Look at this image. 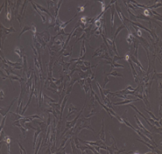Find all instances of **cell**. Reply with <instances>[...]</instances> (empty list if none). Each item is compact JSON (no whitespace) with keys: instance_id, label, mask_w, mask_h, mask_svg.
Listing matches in <instances>:
<instances>
[{"instance_id":"39","label":"cell","mask_w":162,"mask_h":154,"mask_svg":"<svg viewBox=\"0 0 162 154\" xmlns=\"http://www.w3.org/2000/svg\"><path fill=\"white\" fill-rule=\"evenodd\" d=\"M85 82H86V80H84V79H80V80H78V83H79V84L80 85L81 87H82L84 84H85Z\"/></svg>"},{"instance_id":"3","label":"cell","mask_w":162,"mask_h":154,"mask_svg":"<svg viewBox=\"0 0 162 154\" xmlns=\"http://www.w3.org/2000/svg\"><path fill=\"white\" fill-rule=\"evenodd\" d=\"M46 3L48 4L49 11L50 12V14L54 17V16H55V10L57 8L58 1H46Z\"/></svg>"},{"instance_id":"31","label":"cell","mask_w":162,"mask_h":154,"mask_svg":"<svg viewBox=\"0 0 162 154\" xmlns=\"http://www.w3.org/2000/svg\"><path fill=\"white\" fill-rule=\"evenodd\" d=\"M42 140H43V138H42V136H41L40 139H39V142H38V144H37V149L34 151V154H37L39 152V149H40V147L42 144Z\"/></svg>"},{"instance_id":"12","label":"cell","mask_w":162,"mask_h":154,"mask_svg":"<svg viewBox=\"0 0 162 154\" xmlns=\"http://www.w3.org/2000/svg\"><path fill=\"white\" fill-rule=\"evenodd\" d=\"M111 34L112 39L114 38V14H115V6L113 4L111 7Z\"/></svg>"},{"instance_id":"42","label":"cell","mask_w":162,"mask_h":154,"mask_svg":"<svg viewBox=\"0 0 162 154\" xmlns=\"http://www.w3.org/2000/svg\"><path fill=\"white\" fill-rule=\"evenodd\" d=\"M161 108H162V106L160 104V116H161Z\"/></svg>"},{"instance_id":"6","label":"cell","mask_w":162,"mask_h":154,"mask_svg":"<svg viewBox=\"0 0 162 154\" xmlns=\"http://www.w3.org/2000/svg\"><path fill=\"white\" fill-rule=\"evenodd\" d=\"M63 56L62 57V59H61V61H60V62H59V64L60 65H62V72H63V75H67V74H69L68 73V72L67 71L69 70V68H70V67H71V62H64V60H63Z\"/></svg>"},{"instance_id":"40","label":"cell","mask_w":162,"mask_h":154,"mask_svg":"<svg viewBox=\"0 0 162 154\" xmlns=\"http://www.w3.org/2000/svg\"><path fill=\"white\" fill-rule=\"evenodd\" d=\"M83 64L84 66H86V67H91V62H88V61L83 60Z\"/></svg>"},{"instance_id":"18","label":"cell","mask_w":162,"mask_h":154,"mask_svg":"<svg viewBox=\"0 0 162 154\" xmlns=\"http://www.w3.org/2000/svg\"><path fill=\"white\" fill-rule=\"evenodd\" d=\"M69 98V95H65V97L63 98V101L62 102V105H61V113H60V116H59V118H62V114H63V110L65 106H66V104H67V99Z\"/></svg>"},{"instance_id":"5","label":"cell","mask_w":162,"mask_h":154,"mask_svg":"<svg viewBox=\"0 0 162 154\" xmlns=\"http://www.w3.org/2000/svg\"><path fill=\"white\" fill-rule=\"evenodd\" d=\"M37 35H39L40 36L42 39L44 40V41L46 43V44H48L50 41V40H51V36H50V33H49L48 31H44V32H42V33H37Z\"/></svg>"},{"instance_id":"15","label":"cell","mask_w":162,"mask_h":154,"mask_svg":"<svg viewBox=\"0 0 162 154\" xmlns=\"http://www.w3.org/2000/svg\"><path fill=\"white\" fill-rule=\"evenodd\" d=\"M135 20H137V19H141V20H144L147 22H156L157 24H158V22L155 20V19H152V18H149V17H147L145 16H144L143 14H139V15H137V16H135Z\"/></svg>"},{"instance_id":"7","label":"cell","mask_w":162,"mask_h":154,"mask_svg":"<svg viewBox=\"0 0 162 154\" xmlns=\"http://www.w3.org/2000/svg\"><path fill=\"white\" fill-rule=\"evenodd\" d=\"M13 126H16V127H18L19 128V129H20L21 132L23 133L24 139H25V137H26V133H27V131H29L28 128H26L25 127L22 126V125L20 124V123H19V120L15 121L14 123H13Z\"/></svg>"},{"instance_id":"10","label":"cell","mask_w":162,"mask_h":154,"mask_svg":"<svg viewBox=\"0 0 162 154\" xmlns=\"http://www.w3.org/2000/svg\"><path fill=\"white\" fill-rule=\"evenodd\" d=\"M138 140L139 141V142H141V143H143L144 144H145V145L149 149H151L152 151H153L155 153H160V152H160V151L157 150V149H156V148H157V147H154L152 144L147 142V141H144V139H138Z\"/></svg>"},{"instance_id":"21","label":"cell","mask_w":162,"mask_h":154,"mask_svg":"<svg viewBox=\"0 0 162 154\" xmlns=\"http://www.w3.org/2000/svg\"><path fill=\"white\" fill-rule=\"evenodd\" d=\"M78 110V109H77V107H75L74 105H72V104H71L70 106H69V108H68V114H67V118H70V116H71V114H74L75 112H77Z\"/></svg>"},{"instance_id":"1","label":"cell","mask_w":162,"mask_h":154,"mask_svg":"<svg viewBox=\"0 0 162 154\" xmlns=\"http://www.w3.org/2000/svg\"><path fill=\"white\" fill-rule=\"evenodd\" d=\"M80 120V125L77 127V128L75 130V136H77L79 133L83 130L84 128H88V129L91 130L92 131H94L95 133V131L94 129H93V127H91V121H92V118H86L85 116H83V115H81V118H79Z\"/></svg>"},{"instance_id":"25","label":"cell","mask_w":162,"mask_h":154,"mask_svg":"<svg viewBox=\"0 0 162 154\" xmlns=\"http://www.w3.org/2000/svg\"><path fill=\"white\" fill-rule=\"evenodd\" d=\"M123 29H129L126 26V25H124V24H122V25H120V27H118V29H117L116 33H115V34H114V38H113V39H114V41L116 40V38H117V37H118V33H120V32H121Z\"/></svg>"},{"instance_id":"22","label":"cell","mask_w":162,"mask_h":154,"mask_svg":"<svg viewBox=\"0 0 162 154\" xmlns=\"http://www.w3.org/2000/svg\"><path fill=\"white\" fill-rule=\"evenodd\" d=\"M11 138L9 137V136H4V137H3V142L6 144V146H8V153H10L11 152V150H10V147H11ZM2 144H3V142H2Z\"/></svg>"},{"instance_id":"34","label":"cell","mask_w":162,"mask_h":154,"mask_svg":"<svg viewBox=\"0 0 162 154\" xmlns=\"http://www.w3.org/2000/svg\"><path fill=\"white\" fill-rule=\"evenodd\" d=\"M144 110H145V111H146V112H147V114H149V116H150V117H151V118H152V119H154L155 121H159V118H157V117H156V116H155V115H154V114H152V113L151 111H149V110H147V109H146V108H144Z\"/></svg>"},{"instance_id":"37","label":"cell","mask_w":162,"mask_h":154,"mask_svg":"<svg viewBox=\"0 0 162 154\" xmlns=\"http://www.w3.org/2000/svg\"><path fill=\"white\" fill-rule=\"evenodd\" d=\"M99 3L101 4V12H105V11L106 10L105 5V1H99Z\"/></svg>"},{"instance_id":"4","label":"cell","mask_w":162,"mask_h":154,"mask_svg":"<svg viewBox=\"0 0 162 154\" xmlns=\"http://www.w3.org/2000/svg\"><path fill=\"white\" fill-rule=\"evenodd\" d=\"M130 64V67H131V71H132V73H133V76H134V80H135V82L136 83V84H139V75H138V73L136 72V71H135V67H133V62H132V61L131 60V59H129V60L127 61Z\"/></svg>"},{"instance_id":"23","label":"cell","mask_w":162,"mask_h":154,"mask_svg":"<svg viewBox=\"0 0 162 154\" xmlns=\"http://www.w3.org/2000/svg\"><path fill=\"white\" fill-rule=\"evenodd\" d=\"M80 58H83L85 57V54H86V47H85V38L83 39V42H82V46L80 48Z\"/></svg>"},{"instance_id":"35","label":"cell","mask_w":162,"mask_h":154,"mask_svg":"<svg viewBox=\"0 0 162 154\" xmlns=\"http://www.w3.org/2000/svg\"><path fill=\"white\" fill-rule=\"evenodd\" d=\"M43 96H44L43 97H44L45 101H49V102H52V103H55V102H56V101H55V100L50 98V97H48V96H47L46 94L43 93Z\"/></svg>"},{"instance_id":"13","label":"cell","mask_w":162,"mask_h":154,"mask_svg":"<svg viewBox=\"0 0 162 154\" xmlns=\"http://www.w3.org/2000/svg\"><path fill=\"white\" fill-rule=\"evenodd\" d=\"M16 100V98H14V99H13V100H12V101L11 102V105H10L9 106H8V107H5V108L1 107V110H0V113H1V114L3 115V117H4V116H6V114H8L9 113V110H10V109L11 108V106H12L13 103H14Z\"/></svg>"},{"instance_id":"28","label":"cell","mask_w":162,"mask_h":154,"mask_svg":"<svg viewBox=\"0 0 162 154\" xmlns=\"http://www.w3.org/2000/svg\"><path fill=\"white\" fill-rule=\"evenodd\" d=\"M106 75H107V76H109V75H112V76H114V77H123V75H122L121 73H118V72H116V71H114V72H110V73L107 74Z\"/></svg>"},{"instance_id":"36","label":"cell","mask_w":162,"mask_h":154,"mask_svg":"<svg viewBox=\"0 0 162 154\" xmlns=\"http://www.w3.org/2000/svg\"><path fill=\"white\" fill-rule=\"evenodd\" d=\"M104 76H105V82H104V85H103V89H105L106 85L108 84L109 81V80L108 79V76L106 75V72H104Z\"/></svg>"},{"instance_id":"2","label":"cell","mask_w":162,"mask_h":154,"mask_svg":"<svg viewBox=\"0 0 162 154\" xmlns=\"http://www.w3.org/2000/svg\"><path fill=\"white\" fill-rule=\"evenodd\" d=\"M0 24H1V44L2 46L4 44V41L6 40V36H8V34H11V33H16V30L14 29V28H13V26H11L9 29H6L5 28L2 23H0Z\"/></svg>"},{"instance_id":"9","label":"cell","mask_w":162,"mask_h":154,"mask_svg":"<svg viewBox=\"0 0 162 154\" xmlns=\"http://www.w3.org/2000/svg\"><path fill=\"white\" fill-rule=\"evenodd\" d=\"M100 139L103 141L104 143L105 142V118H102V123H101V129L99 133Z\"/></svg>"},{"instance_id":"19","label":"cell","mask_w":162,"mask_h":154,"mask_svg":"<svg viewBox=\"0 0 162 154\" xmlns=\"http://www.w3.org/2000/svg\"><path fill=\"white\" fill-rule=\"evenodd\" d=\"M14 51H15V53H16V54H17L19 55V59H23V58H24V48L19 46V47L15 48Z\"/></svg>"},{"instance_id":"32","label":"cell","mask_w":162,"mask_h":154,"mask_svg":"<svg viewBox=\"0 0 162 154\" xmlns=\"http://www.w3.org/2000/svg\"><path fill=\"white\" fill-rule=\"evenodd\" d=\"M88 5V3H87L85 5H83V6H78V8H77V14L78 13H80V12H83L84 11V8H85Z\"/></svg>"},{"instance_id":"20","label":"cell","mask_w":162,"mask_h":154,"mask_svg":"<svg viewBox=\"0 0 162 154\" xmlns=\"http://www.w3.org/2000/svg\"><path fill=\"white\" fill-rule=\"evenodd\" d=\"M29 3L32 4V8H33L35 9V11H37V13H38L39 15H40V16H41V19H42V21H43V23H45V22H46V19H45V17L44 16V15H43V14L41 13V11L39 10V9L36 7L35 3H34L33 2H32V1H29Z\"/></svg>"},{"instance_id":"26","label":"cell","mask_w":162,"mask_h":154,"mask_svg":"<svg viewBox=\"0 0 162 154\" xmlns=\"http://www.w3.org/2000/svg\"><path fill=\"white\" fill-rule=\"evenodd\" d=\"M70 142H71V149H72V153H76V147H75V140H74V137L73 136L70 138Z\"/></svg>"},{"instance_id":"11","label":"cell","mask_w":162,"mask_h":154,"mask_svg":"<svg viewBox=\"0 0 162 154\" xmlns=\"http://www.w3.org/2000/svg\"><path fill=\"white\" fill-rule=\"evenodd\" d=\"M107 47H106V46L105 44H102L101 46H100V47H98L97 48L96 50H95V53L93 54V58H94V57H97L99 54H101V53H103V52H105V51H107Z\"/></svg>"},{"instance_id":"27","label":"cell","mask_w":162,"mask_h":154,"mask_svg":"<svg viewBox=\"0 0 162 154\" xmlns=\"http://www.w3.org/2000/svg\"><path fill=\"white\" fill-rule=\"evenodd\" d=\"M26 31H32V25H24V29H22L21 33H19V37H20L21 35H22L24 33H25Z\"/></svg>"},{"instance_id":"17","label":"cell","mask_w":162,"mask_h":154,"mask_svg":"<svg viewBox=\"0 0 162 154\" xmlns=\"http://www.w3.org/2000/svg\"><path fill=\"white\" fill-rule=\"evenodd\" d=\"M42 131H43V129L41 127H37V130L35 131L34 136H33V150L34 151H35V145H36V142H37V138L39 136V134H40L41 132H42Z\"/></svg>"},{"instance_id":"8","label":"cell","mask_w":162,"mask_h":154,"mask_svg":"<svg viewBox=\"0 0 162 154\" xmlns=\"http://www.w3.org/2000/svg\"><path fill=\"white\" fill-rule=\"evenodd\" d=\"M135 116V121H136V123H137V125H138V127L140 128V129H142L143 131H144V133H146V134H149V135H152V133L151 132V131H149L148 130H147V128L142 124V123H141V121L139 119V118L137 117V114H135L134 115Z\"/></svg>"},{"instance_id":"33","label":"cell","mask_w":162,"mask_h":154,"mask_svg":"<svg viewBox=\"0 0 162 154\" xmlns=\"http://www.w3.org/2000/svg\"><path fill=\"white\" fill-rule=\"evenodd\" d=\"M16 142L19 144V149H20V153L21 154H26V153H27V152H26V150H25V149H24V147L20 144V143H19V140H16Z\"/></svg>"},{"instance_id":"24","label":"cell","mask_w":162,"mask_h":154,"mask_svg":"<svg viewBox=\"0 0 162 154\" xmlns=\"http://www.w3.org/2000/svg\"><path fill=\"white\" fill-rule=\"evenodd\" d=\"M128 32H129V33H128V35L126 37V42L128 43V45L131 46V45L133 43V41H134V40L135 39V38L134 35L131 33V30L128 29Z\"/></svg>"},{"instance_id":"30","label":"cell","mask_w":162,"mask_h":154,"mask_svg":"<svg viewBox=\"0 0 162 154\" xmlns=\"http://www.w3.org/2000/svg\"><path fill=\"white\" fill-rule=\"evenodd\" d=\"M110 67H111V68H110L111 71H112L113 67H124V66L122 65V64L116 63V62H114V61H112L111 63H110Z\"/></svg>"},{"instance_id":"38","label":"cell","mask_w":162,"mask_h":154,"mask_svg":"<svg viewBox=\"0 0 162 154\" xmlns=\"http://www.w3.org/2000/svg\"><path fill=\"white\" fill-rule=\"evenodd\" d=\"M31 25H32V33H33V34H37V29H36V25H35V24L32 23Z\"/></svg>"},{"instance_id":"16","label":"cell","mask_w":162,"mask_h":154,"mask_svg":"<svg viewBox=\"0 0 162 154\" xmlns=\"http://www.w3.org/2000/svg\"><path fill=\"white\" fill-rule=\"evenodd\" d=\"M139 100V98L138 99H126L122 102H117V103H114V106H123V105H128L131 104V102H135V101H138Z\"/></svg>"},{"instance_id":"29","label":"cell","mask_w":162,"mask_h":154,"mask_svg":"<svg viewBox=\"0 0 162 154\" xmlns=\"http://www.w3.org/2000/svg\"><path fill=\"white\" fill-rule=\"evenodd\" d=\"M96 85H97V88H98V89H99L100 93H101V97H102L103 101H105V95H104V93H103V88L100 86V85H99V83H98V82H96Z\"/></svg>"},{"instance_id":"14","label":"cell","mask_w":162,"mask_h":154,"mask_svg":"<svg viewBox=\"0 0 162 154\" xmlns=\"http://www.w3.org/2000/svg\"><path fill=\"white\" fill-rule=\"evenodd\" d=\"M130 59H131V60L132 61V62H134V63H135L136 65H137L141 70H142V72H145V69L143 67V66L141 65V63H140V62L138 60V58H135V57H134L133 56V54H130Z\"/></svg>"},{"instance_id":"41","label":"cell","mask_w":162,"mask_h":154,"mask_svg":"<svg viewBox=\"0 0 162 154\" xmlns=\"http://www.w3.org/2000/svg\"><path fill=\"white\" fill-rule=\"evenodd\" d=\"M0 93H1V100H3L4 98V93H3V89L1 88V90H0Z\"/></svg>"}]
</instances>
